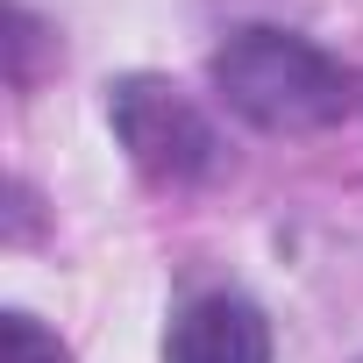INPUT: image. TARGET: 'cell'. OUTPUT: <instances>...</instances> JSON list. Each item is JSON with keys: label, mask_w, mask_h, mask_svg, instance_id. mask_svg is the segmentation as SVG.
<instances>
[{"label": "cell", "mask_w": 363, "mask_h": 363, "mask_svg": "<svg viewBox=\"0 0 363 363\" xmlns=\"http://www.w3.org/2000/svg\"><path fill=\"white\" fill-rule=\"evenodd\" d=\"M207 79H214L221 107L242 114L264 135H320L349 114V72L320 43H306L292 29H271V22L235 29L214 50Z\"/></svg>", "instance_id": "obj_1"}, {"label": "cell", "mask_w": 363, "mask_h": 363, "mask_svg": "<svg viewBox=\"0 0 363 363\" xmlns=\"http://www.w3.org/2000/svg\"><path fill=\"white\" fill-rule=\"evenodd\" d=\"M107 121H114V143L128 150V164L150 178V186H200V178L221 171V135L214 121L178 93L171 79L157 72H128L107 86Z\"/></svg>", "instance_id": "obj_2"}, {"label": "cell", "mask_w": 363, "mask_h": 363, "mask_svg": "<svg viewBox=\"0 0 363 363\" xmlns=\"http://www.w3.org/2000/svg\"><path fill=\"white\" fill-rule=\"evenodd\" d=\"M164 363H271V320L242 292H200L171 313Z\"/></svg>", "instance_id": "obj_3"}, {"label": "cell", "mask_w": 363, "mask_h": 363, "mask_svg": "<svg viewBox=\"0 0 363 363\" xmlns=\"http://www.w3.org/2000/svg\"><path fill=\"white\" fill-rule=\"evenodd\" d=\"M0 363H72V349L36 320V313H0Z\"/></svg>", "instance_id": "obj_4"}]
</instances>
